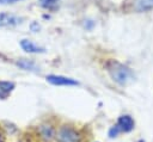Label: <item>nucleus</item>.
I'll return each instance as SVG.
<instances>
[{
	"mask_svg": "<svg viewBox=\"0 0 153 142\" xmlns=\"http://www.w3.org/2000/svg\"><path fill=\"white\" fill-rule=\"evenodd\" d=\"M106 68H108V72L111 76V79L120 84V85H124L127 84V81L131 78V72L128 67H126L124 64L115 61V60H111L106 63Z\"/></svg>",
	"mask_w": 153,
	"mask_h": 142,
	"instance_id": "f257e3e1",
	"label": "nucleus"
},
{
	"mask_svg": "<svg viewBox=\"0 0 153 142\" xmlns=\"http://www.w3.org/2000/svg\"><path fill=\"white\" fill-rule=\"evenodd\" d=\"M120 132H121L120 129H118L116 125H114V126L110 129V131H109V136H110V137H115V136H117Z\"/></svg>",
	"mask_w": 153,
	"mask_h": 142,
	"instance_id": "f8f14e48",
	"label": "nucleus"
},
{
	"mask_svg": "<svg viewBox=\"0 0 153 142\" xmlns=\"http://www.w3.org/2000/svg\"><path fill=\"white\" fill-rule=\"evenodd\" d=\"M135 7L137 11H148L153 8V0H137Z\"/></svg>",
	"mask_w": 153,
	"mask_h": 142,
	"instance_id": "1a4fd4ad",
	"label": "nucleus"
},
{
	"mask_svg": "<svg viewBox=\"0 0 153 142\" xmlns=\"http://www.w3.org/2000/svg\"><path fill=\"white\" fill-rule=\"evenodd\" d=\"M0 142H2V138H1V136H0Z\"/></svg>",
	"mask_w": 153,
	"mask_h": 142,
	"instance_id": "4468645a",
	"label": "nucleus"
},
{
	"mask_svg": "<svg viewBox=\"0 0 153 142\" xmlns=\"http://www.w3.org/2000/svg\"><path fill=\"white\" fill-rule=\"evenodd\" d=\"M56 141L57 142H80L81 136L80 134L72 126L63 125L56 131Z\"/></svg>",
	"mask_w": 153,
	"mask_h": 142,
	"instance_id": "f03ea898",
	"label": "nucleus"
},
{
	"mask_svg": "<svg viewBox=\"0 0 153 142\" xmlns=\"http://www.w3.org/2000/svg\"><path fill=\"white\" fill-rule=\"evenodd\" d=\"M134 125H135L134 119H133L129 115H123V116H121V117L117 119V124H116V126L120 129L121 132H122V131H124V132L131 131V130L134 129Z\"/></svg>",
	"mask_w": 153,
	"mask_h": 142,
	"instance_id": "39448f33",
	"label": "nucleus"
},
{
	"mask_svg": "<svg viewBox=\"0 0 153 142\" xmlns=\"http://www.w3.org/2000/svg\"><path fill=\"white\" fill-rule=\"evenodd\" d=\"M23 23V18L12 13L0 12V27H7V26H17Z\"/></svg>",
	"mask_w": 153,
	"mask_h": 142,
	"instance_id": "20e7f679",
	"label": "nucleus"
},
{
	"mask_svg": "<svg viewBox=\"0 0 153 142\" xmlns=\"http://www.w3.org/2000/svg\"><path fill=\"white\" fill-rule=\"evenodd\" d=\"M13 89L14 84L12 81H0V99H6Z\"/></svg>",
	"mask_w": 153,
	"mask_h": 142,
	"instance_id": "0eeeda50",
	"label": "nucleus"
},
{
	"mask_svg": "<svg viewBox=\"0 0 153 142\" xmlns=\"http://www.w3.org/2000/svg\"><path fill=\"white\" fill-rule=\"evenodd\" d=\"M47 81L55 86H76V85H79V82L72 78H67L63 75H55V74L48 75Z\"/></svg>",
	"mask_w": 153,
	"mask_h": 142,
	"instance_id": "7ed1b4c3",
	"label": "nucleus"
},
{
	"mask_svg": "<svg viewBox=\"0 0 153 142\" xmlns=\"http://www.w3.org/2000/svg\"><path fill=\"white\" fill-rule=\"evenodd\" d=\"M17 1H20V0H0V4L2 5H7V4H14Z\"/></svg>",
	"mask_w": 153,
	"mask_h": 142,
	"instance_id": "ddd939ff",
	"label": "nucleus"
},
{
	"mask_svg": "<svg viewBox=\"0 0 153 142\" xmlns=\"http://www.w3.org/2000/svg\"><path fill=\"white\" fill-rule=\"evenodd\" d=\"M39 132H41V136L45 141H50L54 136V129L50 125H42L39 128Z\"/></svg>",
	"mask_w": 153,
	"mask_h": 142,
	"instance_id": "6e6552de",
	"label": "nucleus"
},
{
	"mask_svg": "<svg viewBox=\"0 0 153 142\" xmlns=\"http://www.w3.org/2000/svg\"><path fill=\"white\" fill-rule=\"evenodd\" d=\"M20 47H22V49L24 51L30 53V54H42V53L45 51L44 48L37 45L36 43H33L30 39H22L20 41Z\"/></svg>",
	"mask_w": 153,
	"mask_h": 142,
	"instance_id": "423d86ee",
	"label": "nucleus"
},
{
	"mask_svg": "<svg viewBox=\"0 0 153 142\" xmlns=\"http://www.w3.org/2000/svg\"><path fill=\"white\" fill-rule=\"evenodd\" d=\"M38 2H39V6L41 7H43L45 10L53 11V10H55L59 6L60 0H38Z\"/></svg>",
	"mask_w": 153,
	"mask_h": 142,
	"instance_id": "9b49d317",
	"label": "nucleus"
},
{
	"mask_svg": "<svg viewBox=\"0 0 153 142\" xmlns=\"http://www.w3.org/2000/svg\"><path fill=\"white\" fill-rule=\"evenodd\" d=\"M17 66H19L22 69H25V70H36L37 69L36 64L32 61H29V60H25V58H22L19 61H17Z\"/></svg>",
	"mask_w": 153,
	"mask_h": 142,
	"instance_id": "9d476101",
	"label": "nucleus"
}]
</instances>
